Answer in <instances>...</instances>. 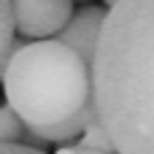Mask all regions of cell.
<instances>
[{"mask_svg": "<svg viewBox=\"0 0 154 154\" xmlns=\"http://www.w3.org/2000/svg\"><path fill=\"white\" fill-rule=\"evenodd\" d=\"M16 32L32 41L57 38L73 16V0H8Z\"/></svg>", "mask_w": 154, "mask_h": 154, "instance_id": "obj_3", "label": "cell"}, {"mask_svg": "<svg viewBox=\"0 0 154 154\" xmlns=\"http://www.w3.org/2000/svg\"><path fill=\"white\" fill-rule=\"evenodd\" d=\"M103 3H106V8H114V5H116L119 0H103Z\"/></svg>", "mask_w": 154, "mask_h": 154, "instance_id": "obj_11", "label": "cell"}, {"mask_svg": "<svg viewBox=\"0 0 154 154\" xmlns=\"http://www.w3.org/2000/svg\"><path fill=\"white\" fill-rule=\"evenodd\" d=\"M106 14L108 11L100 8V5H81L79 11H73L70 22L57 32V41H62L65 46L79 51L92 65V57H95V49H97V38H100Z\"/></svg>", "mask_w": 154, "mask_h": 154, "instance_id": "obj_4", "label": "cell"}, {"mask_svg": "<svg viewBox=\"0 0 154 154\" xmlns=\"http://www.w3.org/2000/svg\"><path fill=\"white\" fill-rule=\"evenodd\" d=\"M76 143H81V146H89V149H114V143H111V138H108V133H106V127L95 119L84 133H81V138L76 141Z\"/></svg>", "mask_w": 154, "mask_h": 154, "instance_id": "obj_8", "label": "cell"}, {"mask_svg": "<svg viewBox=\"0 0 154 154\" xmlns=\"http://www.w3.org/2000/svg\"><path fill=\"white\" fill-rule=\"evenodd\" d=\"M95 119H97V111H95V106L89 103V106L81 108L76 116H70V119H65V122H60V125H51V127H32V133H35L43 143L65 146V143H70V141H79L81 133H84Z\"/></svg>", "mask_w": 154, "mask_h": 154, "instance_id": "obj_5", "label": "cell"}, {"mask_svg": "<svg viewBox=\"0 0 154 154\" xmlns=\"http://www.w3.org/2000/svg\"><path fill=\"white\" fill-rule=\"evenodd\" d=\"M0 154H49L46 149L24 146V143H0Z\"/></svg>", "mask_w": 154, "mask_h": 154, "instance_id": "obj_10", "label": "cell"}, {"mask_svg": "<svg viewBox=\"0 0 154 154\" xmlns=\"http://www.w3.org/2000/svg\"><path fill=\"white\" fill-rule=\"evenodd\" d=\"M14 30H16V24H14L11 3L8 0H0V73H3L5 60L14 51Z\"/></svg>", "mask_w": 154, "mask_h": 154, "instance_id": "obj_7", "label": "cell"}, {"mask_svg": "<svg viewBox=\"0 0 154 154\" xmlns=\"http://www.w3.org/2000/svg\"><path fill=\"white\" fill-rule=\"evenodd\" d=\"M0 143H24V146H35V149L46 146L32 133V127H27L8 106H0Z\"/></svg>", "mask_w": 154, "mask_h": 154, "instance_id": "obj_6", "label": "cell"}, {"mask_svg": "<svg viewBox=\"0 0 154 154\" xmlns=\"http://www.w3.org/2000/svg\"><path fill=\"white\" fill-rule=\"evenodd\" d=\"M92 106L116 154H154V0L108 8L92 57Z\"/></svg>", "mask_w": 154, "mask_h": 154, "instance_id": "obj_1", "label": "cell"}, {"mask_svg": "<svg viewBox=\"0 0 154 154\" xmlns=\"http://www.w3.org/2000/svg\"><path fill=\"white\" fill-rule=\"evenodd\" d=\"M0 84L5 106L27 127H51L92 103V65L57 38L14 41Z\"/></svg>", "mask_w": 154, "mask_h": 154, "instance_id": "obj_2", "label": "cell"}, {"mask_svg": "<svg viewBox=\"0 0 154 154\" xmlns=\"http://www.w3.org/2000/svg\"><path fill=\"white\" fill-rule=\"evenodd\" d=\"M79 3H89V0H79Z\"/></svg>", "mask_w": 154, "mask_h": 154, "instance_id": "obj_12", "label": "cell"}, {"mask_svg": "<svg viewBox=\"0 0 154 154\" xmlns=\"http://www.w3.org/2000/svg\"><path fill=\"white\" fill-rule=\"evenodd\" d=\"M54 154H116V152L114 149H89L81 143H65V146H57Z\"/></svg>", "mask_w": 154, "mask_h": 154, "instance_id": "obj_9", "label": "cell"}]
</instances>
